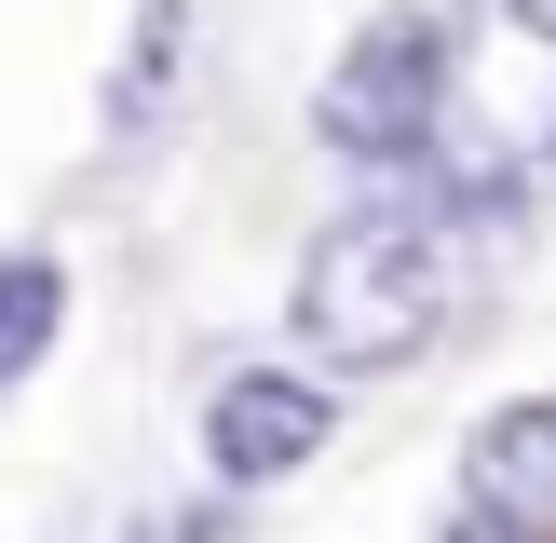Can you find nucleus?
Segmentation results:
<instances>
[{
	"mask_svg": "<svg viewBox=\"0 0 556 543\" xmlns=\"http://www.w3.org/2000/svg\"><path fill=\"white\" fill-rule=\"evenodd\" d=\"M434 326H448V231L421 204H353L313 231L299 258V340L326 367L380 380V367H421Z\"/></svg>",
	"mask_w": 556,
	"mask_h": 543,
	"instance_id": "nucleus-1",
	"label": "nucleus"
},
{
	"mask_svg": "<svg viewBox=\"0 0 556 543\" xmlns=\"http://www.w3.org/2000/svg\"><path fill=\"white\" fill-rule=\"evenodd\" d=\"M434 123H448V27L434 14H367L340 41V68L313 81V136L340 163H421L434 150Z\"/></svg>",
	"mask_w": 556,
	"mask_h": 543,
	"instance_id": "nucleus-2",
	"label": "nucleus"
},
{
	"mask_svg": "<svg viewBox=\"0 0 556 543\" xmlns=\"http://www.w3.org/2000/svg\"><path fill=\"white\" fill-rule=\"evenodd\" d=\"M326 434H340V394H326L313 367H231L204 394V462L217 489H286L299 462H326Z\"/></svg>",
	"mask_w": 556,
	"mask_h": 543,
	"instance_id": "nucleus-3",
	"label": "nucleus"
},
{
	"mask_svg": "<svg viewBox=\"0 0 556 543\" xmlns=\"http://www.w3.org/2000/svg\"><path fill=\"white\" fill-rule=\"evenodd\" d=\"M462 503L489 543H556V394H516L462 434Z\"/></svg>",
	"mask_w": 556,
	"mask_h": 543,
	"instance_id": "nucleus-4",
	"label": "nucleus"
},
{
	"mask_svg": "<svg viewBox=\"0 0 556 543\" xmlns=\"http://www.w3.org/2000/svg\"><path fill=\"white\" fill-rule=\"evenodd\" d=\"M68 340V258H41V244H14L0 258V394H14L41 353Z\"/></svg>",
	"mask_w": 556,
	"mask_h": 543,
	"instance_id": "nucleus-5",
	"label": "nucleus"
},
{
	"mask_svg": "<svg viewBox=\"0 0 556 543\" xmlns=\"http://www.w3.org/2000/svg\"><path fill=\"white\" fill-rule=\"evenodd\" d=\"M503 14H516V27H530V41L556 54V0H503Z\"/></svg>",
	"mask_w": 556,
	"mask_h": 543,
	"instance_id": "nucleus-6",
	"label": "nucleus"
}]
</instances>
